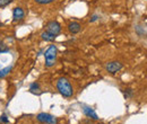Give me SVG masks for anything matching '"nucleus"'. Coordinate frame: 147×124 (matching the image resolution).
Here are the masks:
<instances>
[{"label":"nucleus","instance_id":"f257e3e1","mask_svg":"<svg viewBox=\"0 0 147 124\" xmlns=\"http://www.w3.org/2000/svg\"><path fill=\"white\" fill-rule=\"evenodd\" d=\"M57 88L59 90V92L63 96V97H71L74 95V89L71 84L68 81V79L66 78H59L57 81Z\"/></svg>","mask_w":147,"mask_h":124},{"label":"nucleus","instance_id":"f03ea898","mask_svg":"<svg viewBox=\"0 0 147 124\" xmlns=\"http://www.w3.org/2000/svg\"><path fill=\"white\" fill-rule=\"evenodd\" d=\"M57 53L58 49L55 45H50L47 51L44 52V59H45V67L47 68H52L55 64L57 61Z\"/></svg>","mask_w":147,"mask_h":124},{"label":"nucleus","instance_id":"7ed1b4c3","mask_svg":"<svg viewBox=\"0 0 147 124\" xmlns=\"http://www.w3.org/2000/svg\"><path fill=\"white\" fill-rule=\"evenodd\" d=\"M37 121L43 124H58V119L49 113H40L36 116Z\"/></svg>","mask_w":147,"mask_h":124},{"label":"nucleus","instance_id":"20e7f679","mask_svg":"<svg viewBox=\"0 0 147 124\" xmlns=\"http://www.w3.org/2000/svg\"><path fill=\"white\" fill-rule=\"evenodd\" d=\"M47 31L49 33H51V34L57 36L58 34H60V32H61V25L58 21H55V20H51V21H49L47 24Z\"/></svg>","mask_w":147,"mask_h":124},{"label":"nucleus","instance_id":"39448f33","mask_svg":"<svg viewBox=\"0 0 147 124\" xmlns=\"http://www.w3.org/2000/svg\"><path fill=\"white\" fill-rule=\"evenodd\" d=\"M121 69H122V63L119 61H111V62H108L105 66V70L110 73H115Z\"/></svg>","mask_w":147,"mask_h":124},{"label":"nucleus","instance_id":"423d86ee","mask_svg":"<svg viewBox=\"0 0 147 124\" xmlns=\"http://www.w3.org/2000/svg\"><path fill=\"white\" fill-rule=\"evenodd\" d=\"M25 18V11L22 7H16L13 10V20L14 21H22Z\"/></svg>","mask_w":147,"mask_h":124},{"label":"nucleus","instance_id":"0eeeda50","mask_svg":"<svg viewBox=\"0 0 147 124\" xmlns=\"http://www.w3.org/2000/svg\"><path fill=\"white\" fill-rule=\"evenodd\" d=\"M83 112H84V114H85L87 117H90V119H92V120H98L97 114L95 113V111L93 109L92 107L84 106L83 107Z\"/></svg>","mask_w":147,"mask_h":124},{"label":"nucleus","instance_id":"6e6552de","mask_svg":"<svg viewBox=\"0 0 147 124\" xmlns=\"http://www.w3.org/2000/svg\"><path fill=\"white\" fill-rule=\"evenodd\" d=\"M68 29H69V32H70L71 34H77V33H79V32H80L82 26H80V24H79V23H77V21H73V23H70V24L68 25Z\"/></svg>","mask_w":147,"mask_h":124},{"label":"nucleus","instance_id":"1a4fd4ad","mask_svg":"<svg viewBox=\"0 0 147 124\" xmlns=\"http://www.w3.org/2000/svg\"><path fill=\"white\" fill-rule=\"evenodd\" d=\"M41 37H42V40H44L45 42H53L57 36L53 35V34H51V33H49L48 31H45V32H43V33L41 34Z\"/></svg>","mask_w":147,"mask_h":124},{"label":"nucleus","instance_id":"9d476101","mask_svg":"<svg viewBox=\"0 0 147 124\" xmlns=\"http://www.w3.org/2000/svg\"><path fill=\"white\" fill-rule=\"evenodd\" d=\"M11 66H9V67H6V68H2V69H0V78H3V77H6L10 71H11Z\"/></svg>","mask_w":147,"mask_h":124},{"label":"nucleus","instance_id":"9b49d317","mask_svg":"<svg viewBox=\"0 0 147 124\" xmlns=\"http://www.w3.org/2000/svg\"><path fill=\"white\" fill-rule=\"evenodd\" d=\"M30 90L32 91V92H36L40 90V85L37 84V82H33V84H31V86H30Z\"/></svg>","mask_w":147,"mask_h":124},{"label":"nucleus","instance_id":"f8f14e48","mask_svg":"<svg viewBox=\"0 0 147 124\" xmlns=\"http://www.w3.org/2000/svg\"><path fill=\"white\" fill-rule=\"evenodd\" d=\"M34 1L38 5H49V3L53 2L55 0H34Z\"/></svg>","mask_w":147,"mask_h":124},{"label":"nucleus","instance_id":"ddd939ff","mask_svg":"<svg viewBox=\"0 0 147 124\" xmlns=\"http://www.w3.org/2000/svg\"><path fill=\"white\" fill-rule=\"evenodd\" d=\"M11 1H13V0H0V8L8 6V5H9Z\"/></svg>","mask_w":147,"mask_h":124},{"label":"nucleus","instance_id":"4468645a","mask_svg":"<svg viewBox=\"0 0 147 124\" xmlns=\"http://www.w3.org/2000/svg\"><path fill=\"white\" fill-rule=\"evenodd\" d=\"M9 51V49L5 45V44H0V53H2V52H8Z\"/></svg>","mask_w":147,"mask_h":124},{"label":"nucleus","instance_id":"2eb2a0df","mask_svg":"<svg viewBox=\"0 0 147 124\" xmlns=\"http://www.w3.org/2000/svg\"><path fill=\"white\" fill-rule=\"evenodd\" d=\"M0 121H1V122H3V123H8V122H9L8 117H7L5 114H2V115H1V117H0Z\"/></svg>","mask_w":147,"mask_h":124},{"label":"nucleus","instance_id":"dca6fc26","mask_svg":"<svg viewBox=\"0 0 147 124\" xmlns=\"http://www.w3.org/2000/svg\"><path fill=\"white\" fill-rule=\"evenodd\" d=\"M127 91L125 92V96H126V98H128V97H130L131 96V89H126Z\"/></svg>","mask_w":147,"mask_h":124},{"label":"nucleus","instance_id":"f3484780","mask_svg":"<svg viewBox=\"0 0 147 124\" xmlns=\"http://www.w3.org/2000/svg\"><path fill=\"white\" fill-rule=\"evenodd\" d=\"M97 18H98V16H97V15H94V16H92V18L90 19V21H91V23H93V21L97 20Z\"/></svg>","mask_w":147,"mask_h":124},{"label":"nucleus","instance_id":"a211bd4d","mask_svg":"<svg viewBox=\"0 0 147 124\" xmlns=\"http://www.w3.org/2000/svg\"><path fill=\"white\" fill-rule=\"evenodd\" d=\"M98 124H102V123H98Z\"/></svg>","mask_w":147,"mask_h":124},{"label":"nucleus","instance_id":"6ab92c4d","mask_svg":"<svg viewBox=\"0 0 147 124\" xmlns=\"http://www.w3.org/2000/svg\"><path fill=\"white\" fill-rule=\"evenodd\" d=\"M6 124H7V123H6Z\"/></svg>","mask_w":147,"mask_h":124}]
</instances>
